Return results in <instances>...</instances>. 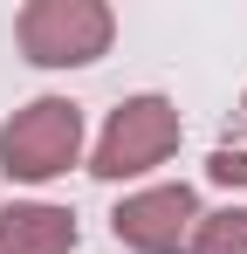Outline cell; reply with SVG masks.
I'll list each match as a JSON object with an SVG mask.
<instances>
[{
	"label": "cell",
	"instance_id": "cell-4",
	"mask_svg": "<svg viewBox=\"0 0 247 254\" xmlns=\"http://www.w3.org/2000/svg\"><path fill=\"white\" fill-rule=\"evenodd\" d=\"M192 227H199L192 186H144L110 213V234L130 254H179V248H192Z\"/></svg>",
	"mask_w": 247,
	"mask_h": 254
},
{
	"label": "cell",
	"instance_id": "cell-1",
	"mask_svg": "<svg viewBox=\"0 0 247 254\" xmlns=\"http://www.w3.org/2000/svg\"><path fill=\"white\" fill-rule=\"evenodd\" d=\"M76 158H82V110L69 96H35L0 124V172L21 186L62 179Z\"/></svg>",
	"mask_w": 247,
	"mask_h": 254
},
{
	"label": "cell",
	"instance_id": "cell-7",
	"mask_svg": "<svg viewBox=\"0 0 247 254\" xmlns=\"http://www.w3.org/2000/svg\"><path fill=\"white\" fill-rule=\"evenodd\" d=\"M241 117H247V96H241ZM206 179H220V186H247V137H241V144H220V151L206 158Z\"/></svg>",
	"mask_w": 247,
	"mask_h": 254
},
{
	"label": "cell",
	"instance_id": "cell-2",
	"mask_svg": "<svg viewBox=\"0 0 247 254\" xmlns=\"http://www.w3.org/2000/svg\"><path fill=\"white\" fill-rule=\"evenodd\" d=\"M14 35H21V55L35 69H82L110 48L117 14L103 0H28Z\"/></svg>",
	"mask_w": 247,
	"mask_h": 254
},
{
	"label": "cell",
	"instance_id": "cell-6",
	"mask_svg": "<svg viewBox=\"0 0 247 254\" xmlns=\"http://www.w3.org/2000/svg\"><path fill=\"white\" fill-rule=\"evenodd\" d=\"M192 254H247V206L199 213V227H192Z\"/></svg>",
	"mask_w": 247,
	"mask_h": 254
},
{
	"label": "cell",
	"instance_id": "cell-5",
	"mask_svg": "<svg viewBox=\"0 0 247 254\" xmlns=\"http://www.w3.org/2000/svg\"><path fill=\"white\" fill-rule=\"evenodd\" d=\"M76 248V213L48 199H14L0 206V254H69Z\"/></svg>",
	"mask_w": 247,
	"mask_h": 254
},
{
	"label": "cell",
	"instance_id": "cell-3",
	"mask_svg": "<svg viewBox=\"0 0 247 254\" xmlns=\"http://www.w3.org/2000/svg\"><path fill=\"white\" fill-rule=\"evenodd\" d=\"M172 151H179V110L165 96H124L103 124V137H96L89 172L96 179H137V172L165 165Z\"/></svg>",
	"mask_w": 247,
	"mask_h": 254
}]
</instances>
